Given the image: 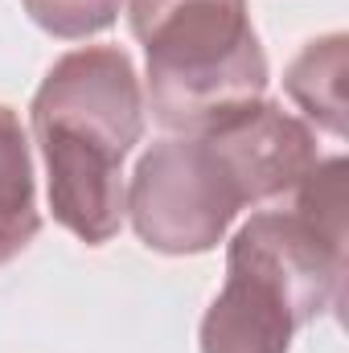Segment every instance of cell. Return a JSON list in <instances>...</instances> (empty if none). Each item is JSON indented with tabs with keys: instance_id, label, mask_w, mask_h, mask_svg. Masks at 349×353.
I'll list each match as a JSON object with an SVG mask.
<instances>
[{
	"instance_id": "obj_1",
	"label": "cell",
	"mask_w": 349,
	"mask_h": 353,
	"mask_svg": "<svg viewBox=\"0 0 349 353\" xmlns=\"http://www.w3.org/2000/svg\"><path fill=\"white\" fill-rule=\"evenodd\" d=\"M346 157L317 161L288 205L251 214L226 251V283L201 321V353H288L296 329L341 304Z\"/></svg>"
},
{
	"instance_id": "obj_2",
	"label": "cell",
	"mask_w": 349,
	"mask_h": 353,
	"mask_svg": "<svg viewBox=\"0 0 349 353\" xmlns=\"http://www.w3.org/2000/svg\"><path fill=\"white\" fill-rule=\"evenodd\" d=\"M29 111L54 218L87 247H103L123 226V161L144 136V90L132 58L119 46L70 50L50 66Z\"/></svg>"
},
{
	"instance_id": "obj_3",
	"label": "cell",
	"mask_w": 349,
	"mask_h": 353,
	"mask_svg": "<svg viewBox=\"0 0 349 353\" xmlns=\"http://www.w3.org/2000/svg\"><path fill=\"white\" fill-rule=\"evenodd\" d=\"M132 33L148 54L152 119L201 136L259 103L267 58L247 0H128Z\"/></svg>"
},
{
	"instance_id": "obj_4",
	"label": "cell",
	"mask_w": 349,
	"mask_h": 353,
	"mask_svg": "<svg viewBox=\"0 0 349 353\" xmlns=\"http://www.w3.org/2000/svg\"><path fill=\"white\" fill-rule=\"evenodd\" d=\"M243 205L247 193L239 176L206 132L152 144L128 181L132 226L140 243L161 255H201L218 247Z\"/></svg>"
},
{
	"instance_id": "obj_5",
	"label": "cell",
	"mask_w": 349,
	"mask_h": 353,
	"mask_svg": "<svg viewBox=\"0 0 349 353\" xmlns=\"http://www.w3.org/2000/svg\"><path fill=\"white\" fill-rule=\"evenodd\" d=\"M206 136L218 144L230 173L239 176L247 205L283 201L321 161L308 123H300L296 115H288L279 103H267V99L210 128Z\"/></svg>"
},
{
	"instance_id": "obj_6",
	"label": "cell",
	"mask_w": 349,
	"mask_h": 353,
	"mask_svg": "<svg viewBox=\"0 0 349 353\" xmlns=\"http://www.w3.org/2000/svg\"><path fill=\"white\" fill-rule=\"evenodd\" d=\"M37 181L29 136L12 107L0 103V267L12 263L37 239Z\"/></svg>"
},
{
	"instance_id": "obj_7",
	"label": "cell",
	"mask_w": 349,
	"mask_h": 353,
	"mask_svg": "<svg viewBox=\"0 0 349 353\" xmlns=\"http://www.w3.org/2000/svg\"><path fill=\"white\" fill-rule=\"evenodd\" d=\"M346 79H349V41L346 33H329V37L308 41L296 54V62L283 74V87L304 107V115L317 128H325L329 136H346V115H349Z\"/></svg>"
},
{
	"instance_id": "obj_8",
	"label": "cell",
	"mask_w": 349,
	"mask_h": 353,
	"mask_svg": "<svg viewBox=\"0 0 349 353\" xmlns=\"http://www.w3.org/2000/svg\"><path fill=\"white\" fill-rule=\"evenodd\" d=\"M21 4L46 33L79 41L90 33H103L119 17L123 0H21Z\"/></svg>"
}]
</instances>
